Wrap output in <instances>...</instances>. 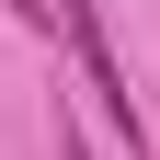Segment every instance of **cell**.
<instances>
[{
  "instance_id": "1",
  "label": "cell",
  "mask_w": 160,
  "mask_h": 160,
  "mask_svg": "<svg viewBox=\"0 0 160 160\" xmlns=\"http://www.w3.org/2000/svg\"><path fill=\"white\" fill-rule=\"evenodd\" d=\"M0 12H12V23H34V34L57 23V0H0Z\"/></svg>"
},
{
  "instance_id": "2",
  "label": "cell",
  "mask_w": 160,
  "mask_h": 160,
  "mask_svg": "<svg viewBox=\"0 0 160 160\" xmlns=\"http://www.w3.org/2000/svg\"><path fill=\"white\" fill-rule=\"evenodd\" d=\"M69 160H92V149H69Z\"/></svg>"
}]
</instances>
